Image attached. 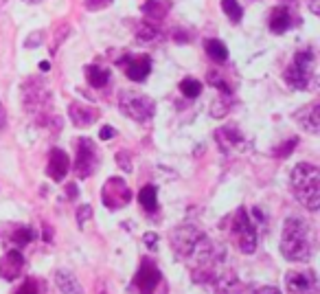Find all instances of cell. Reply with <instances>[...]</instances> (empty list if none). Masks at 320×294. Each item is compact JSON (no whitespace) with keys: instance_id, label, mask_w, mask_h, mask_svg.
<instances>
[{"instance_id":"2","label":"cell","mask_w":320,"mask_h":294,"mask_svg":"<svg viewBox=\"0 0 320 294\" xmlns=\"http://www.w3.org/2000/svg\"><path fill=\"white\" fill-rule=\"evenodd\" d=\"M292 189L296 200L310 211L320 209V169L312 163H299L292 169Z\"/></svg>"},{"instance_id":"36","label":"cell","mask_w":320,"mask_h":294,"mask_svg":"<svg viewBox=\"0 0 320 294\" xmlns=\"http://www.w3.org/2000/svg\"><path fill=\"white\" fill-rule=\"evenodd\" d=\"M4 125H7V112H4V105L0 103V130H4Z\"/></svg>"},{"instance_id":"30","label":"cell","mask_w":320,"mask_h":294,"mask_svg":"<svg viewBox=\"0 0 320 294\" xmlns=\"http://www.w3.org/2000/svg\"><path fill=\"white\" fill-rule=\"evenodd\" d=\"M42 35H44L42 31H33V33H31V37H26L24 46H29V48H33V46H37V44H42Z\"/></svg>"},{"instance_id":"13","label":"cell","mask_w":320,"mask_h":294,"mask_svg":"<svg viewBox=\"0 0 320 294\" xmlns=\"http://www.w3.org/2000/svg\"><path fill=\"white\" fill-rule=\"evenodd\" d=\"M285 81L294 88V90H307L310 88V81H312V73L310 70H303L301 66H296L292 62L288 68H285Z\"/></svg>"},{"instance_id":"15","label":"cell","mask_w":320,"mask_h":294,"mask_svg":"<svg viewBox=\"0 0 320 294\" xmlns=\"http://www.w3.org/2000/svg\"><path fill=\"white\" fill-rule=\"evenodd\" d=\"M150 70H152V59L147 57V55L132 59V62L125 66V75H128V79H132V81H145L147 77H150Z\"/></svg>"},{"instance_id":"8","label":"cell","mask_w":320,"mask_h":294,"mask_svg":"<svg viewBox=\"0 0 320 294\" xmlns=\"http://www.w3.org/2000/svg\"><path fill=\"white\" fill-rule=\"evenodd\" d=\"M204 237V233L200 229H195V226H178L173 233H171V244H173V251L180 255V257H189L191 251L197 246V242H200Z\"/></svg>"},{"instance_id":"4","label":"cell","mask_w":320,"mask_h":294,"mask_svg":"<svg viewBox=\"0 0 320 294\" xmlns=\"http://www.w3.org/2000/svg\"><path fill=\"white\" fill-rule=\"evenodd\" d=\"M119 105H121V112L125 116H130L132 121L136 123H145L150 121L154 112H156V105L147 95L143 92H136V90H123L119 95Z\"/></svg>"},{"instance_id":"7","label":"cell","mask_w":320,"mask_h":294,"mask_svg":"<svg viewBox=\"0 0 320 294\" xmlns=\"http://www.w3.org/2000/svg\"><path fill=\"white\" fill-rule=\"evenodd\" d=\"M130 200H132V191H130L128 182H125L123 178L114 176V178L106 180V185H103V189H101L103 207L110 209V211H119V209L128 207Z\"/></svg>"},{"instance_id":"34","label":"cell","mask_w":320,"mask_h":294,"mask_svg":"<svg viewBox=\"0 0 320 294\" xmlns=\"http://www.w3.org/2000/svg\"><path fill=\"white\" fill-rule=\"evenodd\" d=\"M143 240H145V244H147V248H156V242H158V235L156 233H145V237H143Z\"/></svg>"},{"instance_id":"39","label":"cell","mask_w":320,"mask_h":294,"mask_svg":"<svg viewBox=\"0 0 320 294\" xmlns=\"http://www.w3.org/2000/svg\"><path fill=\"white\" fill-rule=\"evenodd\" d=\"M40 68H42V70H48V68H51V64H48V62H42Z\"/></svg>"},{"instance_id":"6","label":"cell","mask_w":320,"mask_h":294,"mask_svg":"<svg viewBox=\"0 0 320 294\" xmlns=\"http://www.w3.org/2000/svg\"><path fill=\"white\" fill-rule=\"evenodd\" d=\"M99 167V149L90 138H79L77 141V156H75V174L77 178L86 180L92 176V171Z\"/></svg>"},{"instance_id":"37","label":"cell","mask_w":320,"mask_h":294,"mask_svg":"<svg viewBox=\"0 0 320 294\" xmlns=\"http://www.w3.org/2000/svg\"><path fill=\"white\" fill-rule=\"evenodd\" d=\"M77 196V187L75 185H68V198H75Z\"/></svg>"},{"instance_id":"3","label":"cell","mask_w":320,"mask_h":294,"mask_svg":"<svg viewBox=\"0 0 320 294\" xmlns=\"http://www.w3.org/2000/svg\"><path fill=\"white\" fill-rule=\"evenodd\" d=\"M22 103H24L26 112L33 114L42 125H46L48 114H51V92H48L46 84L37 79H29L22 86Z\"/></svg>"},{"instance_id":"5","label":"cell","mask_w":320,"mask_h":294,"mask_svg":"<svg viewBox=\"0 0 320 294\" xmlns=\"http://www.w3.org/2000/svg\"><path fill=\"white\" fill-rule=\"evenodd\" d=\"M233 237L237 242V248H239L244 255H252L257 251V231L255 224H252L250 215H248L246 209H239L233 218Z\"/></svg>"},{"instance_id":"23","label":"cell","mask_w":320,"mask_h":294,"mask_svg":"<svg viewBox=\"0 0 320 294\" xmlns=\"http://www.w3.org/2000/svg\"><path fill=\"white\" fill-rule=\"evenodd\" d=\"M180 92L189 99H195L202 95V84L197 79H193V77H186V79L180 81Z\"/></svg>"},{"instance_id":"9","label":"cell","mask_w":320,"mask_h":294,"mask_svg":"<svg viewBox=\"0 0 320 294\" xmlns=\"http://www.w3.org/2000/svg\"><path fill=\"white\" fill-rule=\"evenodd\" d=\"M160 281H162V275H160L158 266L150 262V259H143L139 273L134 277V284L139 288L141 294H154L156 292V288L160 286Z\"/></svg>"},{"instance_id":"12","label":"cell","mask_w":320,"mask_h":294,"mask_svg":"<svg viewBox=\"0 0 320 294\" xmlns=\"http://www.w3.org/2000/svg\"><path fill=\"white\" fill-rule=\"evenodd\" d=\"M22 266H24V257L20 251H9L0 262V277L4 281H13L18 279L22 273Z\"/></svg>"},{"instance_id":"22","label":"cell","mask_w":320,"mask_h":294,"mask_svg":"<svg viewBox=\"0 0 320 294\" xmlns=\"http://www.w3.org/2000/svg\"><path fill=\"white\" fill-rule=\"evenodd\" d=\"M86 79L90 86L95 88H103L110 81V73L106 68H99V66H88L86 68Z\"/></svg>"},{"instance_id":"38","label":"cell","mask_w":320,"mask_h":294,"mask_svg":"<svg viewBox=\"0 0 320 294\" xmlns=\"http://www.w3.org/2000/svg\"><path fill=\"white\" fill-rule=\"evenodd\" d=\"M312 11L314 13H318V0H312Z\"/></svg>"},{"instance_id":"27","label":"cell","mask_w":320,"mask_h":294,"mask_svg":"<svg viewBox=\"0 0 320 294\" xmlns=\"http://www.w3.org/2000/svg\"><path fill=\"white\" fill-rule=\"evenodd\" d=\"M117 165L123 171H128V174H130V171H132V156H130L128 152H119L117 154Z\"/></svg>"},{"instance_id":"28","label":"cell","mask_w":320,"mask_h":294,"mask_svg":"<svg viewBox=\"0 0 320 294\" xmlns=\"http://www.w3.org/2000/svg\"><path fill=\"white\" fill-rule=\"evenodd\" d=\"M37 292H40V290H37V281L35 279H26L15 294H37Z\"/></svg>"},{"instance_id":"20","label":"cell","mask_w":320,"mask_h":294,"mask_svg":"<svg viewBox=\"0 0 320 294\" xmlns=\"http://www.w3.org/2000/svg\"><path fill=\"white\" fill-rule=\"evenodd\" d=\"M139 202H141V207L145 209V211L154 213V211L158 209V193H156V187H152V185L143 187V189L139 191Z\"/></svg>"},{"instance_id":"17","label":"cell","mask_w":320,"mask_h":294,"mask_svg":"<svg viewBox=\"0 0 320 294\" xmlns=\"http://www.w3.org/2000/svg\"><path fill=\"white\" fill-rule=\"evenodd\" d=\"M55 284L64 294H84V288H81V284L70 270H57L55 273Z\"/></svg>"},{"instance_id":"16","label":"cell","mask_w":320,"mask_h":294,"mask_svg":"<svg viewBox=\"0 0 320 294\" xmlns=\"http://www.w3.org/2000/svg\"><path fill=\"white\" fill-rule=\"evenodd\" d=\"M68 116L73 119V123L77 127H86L97 119V110L88 108V105H84V103H70L68 105Z\"/></svg>"},{"instance_id":"11","label":"cell","mask_w":320,"mask_h":294,"mask_svg":"<svg viewBox=\"0 0 320 294\" xmlns=\"http://www.w3.org/2000/svg\"><path fill=\"white\" fill-rule=\"evenodd\" d=\"M70 169V160L66 156L64 149H51V154H48V165H46V174L51 176L53 180H64V176L68 174Z\"/></svg>"},{"instance_id":"19","label":"cell","mask_w":320,"mask_h":294,"mask_svg":"<svg viewBox=\"0 0 320 294\" xmlns=\"http://www.w3.org/2000/svg\"><path fill=\"white\" fill-rule=\"evenodd\" d=\"M290 24H292V15L285 7H277L272 11V15H270V29H272V33H285L290 29Z\"/></svg>"},{"instance_id":"24","label":"cell","mask_w":320,"mask_h":294,"mask_svg":"<svg viewBox=\"0 0 320 294\" xmlns=\"http://www.w3.org/2000/svg\"><path fill=\"white\" fill-rule=\"evenodd\" d=\"M222 9L235 24L241 20V15H244V9H241V4L237 2V0H222Z\"/></svg>"},{"instance_id":"35","label":"cell","mask_w":320,"mask_h":294,"mask_svg":"<svg viewBox=\"0 0 320 294\" xmlns=\"http://www.w3.org/2000/svg\"><path fill=\"white\" fill-rule=\"evenodd\" d=\"M255 294H283V292L274 286H263V288H259V290H255Z\"/></svg>"},{"instance_id":"1","label":"cell","mask_w":320,"mask_h":294,"mask_svg":"<svg viewBox=\"0 0 320 294\" xmlns=\"http://www.w3.org/2000/svg\"><path fill=\"white\" fill-rule=\"evenodd\" d=\"M281 253L290 262H307L312 257L310 224L301 218H288L281 235Z\"/></svg>"},{"instance_id":"10","label":"cell","mask_w":320,"mask_h":294,"mask_svg":"<svg viewBox=\"0 0 320 294\" xmlns=\"http://www.w3.org/2000/svg\"><path fill=\"white\" fill-rule=\"evenodd\" d=\"M294 121L305 132H310V134H318L320 132V105L318 103H310V105H305V108L296 110Z\"/></svg>"},{"instance_id":"31","label":"cell","mask_w":320,"mask_h":294,"mask_svg":"<svg viewBox=\"0 0 320 294\" xmlns=\"http://www.w3.org/2000/svg\"><path fill=\"white\" fill-rule=\"evenodd\" d=\"M110 2H112V0H88V2H86V7L90 9V11H99V9L108 7Z\"/></svg>"},{"instance_id":"21","label":"cell","mask_w":320,"mask_h":294,"mask_svg":"<svg viewBox=\"0 0 320 294\" xmlns=\"http://www.w3.org/2000/svg\"><path fill=\"white\" fill-rule=\"evenodd\" d=\"M204 48H206L208 57L215 59V62H226L228 59V48H226V44L222 40H206Z\"/></svg>"},{"instance_id":"29","label":"cell","mask_w":320,"mask_h":294,"mask_svg":"<svg viewBox=\"0 0 320 294\" xmlns=\"http://www.w3.org/2000/svg\"><path fill=\"white\" fill-rule=\"evenodd\" d=\"M92 218V207H88V204H84V207L79 209V213H77V222H79V226L84 229L86 222Z\"/></svg>"},{"instance_id":"14","label":"cell","mask_w":320,"mask_h":294,"mask_svg":"<svg viewBox=\"0 0 320 294\" xmlns=\"http://www.w3.org/2000/svg\"><path fill=\"white\" fill-rule=\"evenodd\" d=\"M288 288L296 294H312L314 288H316V279H314L312 273H290Z\"/></svg>"},{"instance_id":"33","label":"cell","mask_w":320,"mask_h":294,"mask_svg":"<svg viewBox=\"0 0 320 294\" xmlns=\"http://www.w3.org/2000/svg\"><path fill=\"white\" fill-rule=\"evenodd\" d=\"M117 132H114V127H110V125H106V127H101V132H99V138L101 141H108V138H112Z\"/></svg>"},{"instance_id":"26","label":"cell","mask_w":320,"mask_h":294,"mask_svg":"<svg viewBox=\"0 0 320 294\" xmlns=\"http://www.w3.org/2000/svg\"><path fill=\"white\" fill-rule=\"evenodd\" d=\"M158 37V29L156 26H152V24H145V26H141L139 31H136V40L139 42H154Z\"/></svg>"},{"instance_id":"18","label":"cell","mask_w":320,"mask_h":294,"mask_svg":"<svg viewBox=\"0 0 320 294\" xmlns=\"http://www.w3.org/2000/svg\"><path fill=\"white\" fill-rule=\"evenodd\" d=\"M171 9V0H147L145 4L141 7V11L147 15L150 20H162L167 18Z\"/></svg>"},{"instance_id":"25","label":"cell","mask_w":320,"mask_h":294,"mask_svg":"<svg viewBox=\"0 0 320 294\" xmlns=\"http://www.w3.org/2000/svg\"><path fill=\"white\" fill-rule=\"evenodd\" d=\"M33 240H35V231L29 229V226H22V229L13 233V242L18 244V246H26V244H31Z\"/></svg>"},{"instance_id":"32","label":"cell","mask_w":320,"mask_h":294,"mask_svg":"<svg viewBox=\"0 0 320 294\" xmlns=\"http://www.w3.org/2000/svg\"><path fill=\"white\" fill-rule=\"evenodd\" d=\"M296 143H299V138H292V141H290V145L288 147H281V149H277V156H288V154L292 152V149H294L296 147Z\"/></svg>"}]
</instances>
